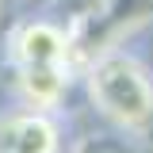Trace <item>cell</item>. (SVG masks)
I'll use <instances>...</instances> for the list:
<instances>
[{
  "label": "cell",
  "mask_w": 153,
  "mask_h": 153,
  "mask_svg": "<svg viewBox=\"0 0 153 153\" xmlns=\"http://www.w3.org/2000/svg\"><path fill=\"white\" fill-rule=\"evenodd\" d=\"M69 73L73 69H65V65H16V92L23 107L54 111L69 88Z\"/></svg>",
  "instance_id": "obj_4"
},
{
  "label": "cell",
  "mask_w": 153,
  "mask_h": 153,
  "mask_svg": "<svg viewBox=\"0 0 153 153\" xmlns=\"http://www.w3.org/2000/svg\"><path fill=\"white\" fill-rule=\"evenodd\" d=\"M0 16H4V0H0Z\"/></svg>",
  "instance_id": "obj_5"
},
{
  "label": "cell",
  "mask_w": 153,
  "mask_h": 153,
  "mask_svg": "<svg viewBox=\"0 0 153 153\" xmlns=\"http://www.w3.org/2000/svg\"><path fill=\"white\" fill-rule=\"evenodd\" d=\"M12 65H65L73 69V31L54 19H27L8 35Z\"/></svg>",
  "instance_id": "obj_2"
},
{
  "label": "cell",
  "mask_w": 153,
  "mask_h": 153,
  "mask_svg": "<svg viewBox=\"0 0 153 153\" xmlns=\"http://www.w3.org/2000/svg\"><path fill=\"white\" fill-rule=\"evenodd\" d=\"M0 153H8V149H0Z\"/></svg>",
  "instance_id": "obj_6"
},
{
  "label": "cell",
  "mask_w": 153,
  "mask_h": 153,
  "mask_svg": "<svg viewBox=\"0 0 153 153\" xmlns=\"http://www.w3.org/2000/svg\"><path fill=\"white\" fill-rule=\"evenodd\" d=\"M96 111L119 130H146L153 123V76L126 50H103L88 61L84 73Z\"/></svg>",
  "instance_id": "obj_1"
},
{
  "label": "cell",
  "mask_w": 153,
  "mask_h": 153,
  "mask_svg": "<svg viewBox=\"0 0 153 153\" xmlns=\"http://www.w3.org/2000/svg\"><path fill=\"white\" fill-rule=\"evenodd\" d=\"M0 149L8 153H61V126L50 111L19 107L0 115Z\"/></svg>",
  "instance_id": "obj_3"
}]
</instances>
